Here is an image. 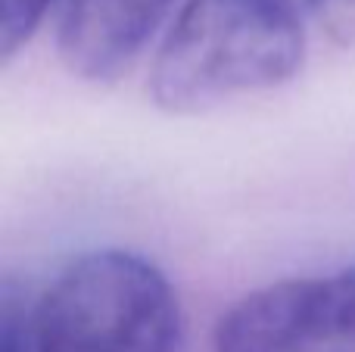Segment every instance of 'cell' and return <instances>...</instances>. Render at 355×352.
Returning a JSON list of instances; mask_svg holds the SVG:
<instances>
[{
  "label": "cell",
  "instance_id": "6da1fadb",
  "mask_svg": "<svg viewBox=\"0 0 355 352\" xmlns=\"http://www.w3.org/2000/svg\"><path fill=\"white\" fill-rule=\"evenodd\" d=\"M306 25L296 0H184L150 69L147 94L172 116L206 112L296 78Z\"/></svg>",
  "mask_w": 355,
  "mask_h": 352
},
{
  "label": "cell",
  "instance_id": "7a4b0ae2",
  "mask_svg": "<svg viewBox=\"0 0 355 352\" xmlns=\"http://www.w3.org/2000/svg\"><path fill=\"white\" fill-rule=\"evenodd\" d=\"M31 324L37 352H178L181 303L147 256L94 249L31 303Z\"/></svg>",
  "mask_w": 355,
  "mask_h": 352
},
{
  "label": "cell",
  "instance_id": "3957f363",
  "mask_svg": "<svg viewBox=\"0 0 355 352\" xmlns=\"http://www.w3.org/2000/svg\"><path fill=\"white\" fill-rule=\"evenodd\" d=\"M215 352H355V265L246 293L221 315Z\"/></svg>",
  "mask_w": 355,
  "mask_h": 352
},
{
  "label": "cell",
  "instance_id": "277c9868",
  "mask_svg": "<svg viewBox=\"0 0 355 352\" xmlns=\"http://www.w3.org/2000/svg\"><path fill=\"white\" fill-rule=\"evenodd\" d=\"M172 0H66L56 47L72 75L112 81L131 69Z\"/></svg>",
  "mask_w": 355,
  "mask_h": 352
},
{
  "label": "cell",
  "instance_id": "5b68a950",
  "mask_svg": "<svg viewBox=\"0 0 355 352\" xmlns=\"http://www.w3.org/2000/svg\"><path fill=\"white\" fill-rule=\"evenodd\" d=\"M53 0H0V56L10 60L31 41Z\"/></svg>",
  "mask_w": 355,
  "mask_h": 352
},
{
  "label": "cell",
  "instance_id": "8992f818",
  "mask_svg": "<svg viewBox=\"0 0 355 352\" xmlns=\"http://www.w3.org/2000/svg\"><path fill=\"white\" fill-rule=\"evenodd\" d=\"M0 352H37L31 303H25V293H19L12 281H6L0 293Z\"/></svg>",
  "mask_w": 355,
  "mask_h": 352
},
{
  "label": "cell",
  "instance_id": "52a82bcc",
  "mask_svg": "<svg viewBox=\"0 0 355 352\" xmlns=\"http://www.w3.org/2000/svg\"><path fill=\"white\" fill-rule=\"evenodd\" d=\"M321 35L337 47H355V0H306Z\"/></svg>",
  "mask_w": 355,
  "mask_h": 352
}]
</instances>
